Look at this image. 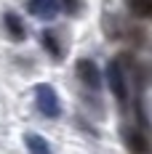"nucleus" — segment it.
Masks as SVG:
<instances>
[{
    "label": "nucleus",
    "mask_w": 152,
    "mask_h": 154,
    "mask_svg": "<svg viewBox=\"0 0 152 154\" xmlns=\"http://www.w3.org/2000/svg\"><path fill=\"white\" fill-rule=\"evenodd\" d=\"M35 104H37V112L43 114V117H51V120H56L61 114V101L56 91L46 85V82H40L37 88H35Z\"/></svg>",
    "instance_id": "f257e3e1"
},
{
    "label": "nucleus",
    "mask_w": 152,
    "mask_h": 154,
    "mask_svg": "<svg viewBox=\"0 0 152 154\" xmlns=\"http://www.w3.org/2000/svg\"><path fill=\"white\" fill-rule=\"evenodd\" d=\"M107 82H109L112 96L120 101V106H125L128 104V80H125V72H123V64L115 61V59L107 64Z\"/></svg>",
    "instance_id": "f03ea898"
},
{
    "label": "nucleus",
    "mask_w": 152,
    "mask_h": 154,
    "mask_svg": "<svg viewBox=\"0 0 152 154\" xmlns=\"http://www.w3.org/2000/svg\"><path fill=\"white\" fill-rule=\"evenodd\" d=\"M75 69H77V77H80V82L86 88H91V91L102 88V72H99V66H96L93 59H80L75 64Z\"/></svg>",
    "instance_id": "7ed1b4c3"
},
{
    "label": "nucleus",
    "mask_w": 152,
    "mask_h": 154,
    "mask_svg": "<svg viewBox=\"0 0 152 154\" xmlns=\"http://www.w3.org/2000/svg\"><path fill=\"white\" fill-rule=\"evenodd\" d=\"M27 8H30L32 16H37V19H43V21H51V19H56V16L61 14V3L59 0H30Z\"/></svg>",
    "instance_id": "20e7f679"
},
{
    "label": "nucleus",
    "mask_w": 152,
    "mask_h": 154,
    "mask_svg": "<svg viewBox=\"0 0 152 154\" xmlns=\"http://www.w3.org/2000/svg\"><path fill=\"white\" fill-rule=\"evenodd\" d=\"M123 138H125V146H128L131 154H152V143H150V138H147L141 130L128 128V130L123 133Z\"/></svg>",
    "instance_id": "39448f33"
},
{
    "label": "nucleus",
    "mask_w": 152,
    "mask_h": 154,
    "mask_svg": "<svg viewBox=\"0 0 152 154\" xmlns=\"http://www.w3.org/2000/svg\"><path fill=\"white\" fill-rule=\"evenodd\" d=\"M3 24H5V32H8V37H11V40L21 43V40L27 37V27H24V21L19 19V14L8 11V14L3 16Z\"/></svg>",
    "instance_id": "423d86ee"
},
{
    "label": "nucleus",
    "mask_w": 152,
    "mask_h": 154,
    "mask_svg": "<svg viewBox=\"0 0 152 154\" xmlns=\"http://www.w3.org/2000/svg\"><path fill=\"white\" fill-rule=\"evenodd\" d=\"M40 43H43V48H46L48 53L56 59V61H61V56H64V51H61V45H59V40H56V35L51 29H46L43 35H40Z\"/></svg>",
    "instance_id": "0eeeda50"
},
{
    "label": "nucleus",
    "mask_w": 152,
    "mask_h": 154,
    "mask_svg": "<svg viewBox=\"0 0 152 154\" xmlns=\"http://www.w3.org/2000/svg\"><path fill=\"white\" fill-rule=\"evenodd\" d=\"M24 143H27L30 154H51L48 141L43 138V136H37V133H27V136H24Z\"/></svg>",
    "instance_id": "6e6552de"
},
{
    "label": "nucleus",
    "mask_w": 152,
    "mask_h": 154,
    "mask_svg": "<svg viewBox=\"0 0 152 154\" xmlns=\"http://www.w3.org/2000/svg\"><path fill=\"white\" fill-rule=\"evenodd\" d=\"M125 5L139 19H152V0H125Z\"/></svg>",
    "instance_id": "1a4fd4ad"
},
{
    "label": "nucleus",
    "mask_w": 152,
    "mask_h": 154,
    "mask_svg": "<svg viewBox=\"0 0 152 154\" xmlns=\"http://www.w3.org/2000/svg\"><path fill=\"white\" fill-rule=\"evenodd\" d=\"M59 3H61V11L70 16H77L83 11V0H59Z\"/></svg>",
    "instance_id": "9d476101"
}]
</instances>
